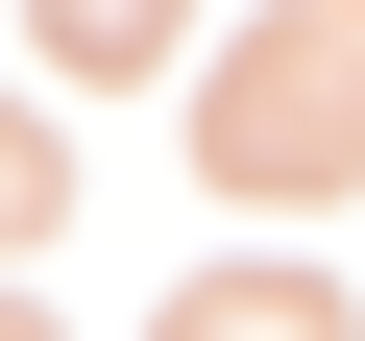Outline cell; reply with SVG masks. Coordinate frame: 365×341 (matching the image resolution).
Instances as JSON below:
<instances>
[{"mask_svg": "<svg viewBox=\"0 0 365 341\" xmlns=\"http://www.w3.org/2000/svg\"><path fill=\"white\" fill-rule=\"evenodd\" d=\"M341 146H365V0H292V25L244 49V98H220V170L244 195H317Z\"/></svg>", "mask_w": 365, "mask_h": 341, "instance_id": "6da1fadb", "label": "cell"}]
</instances>
